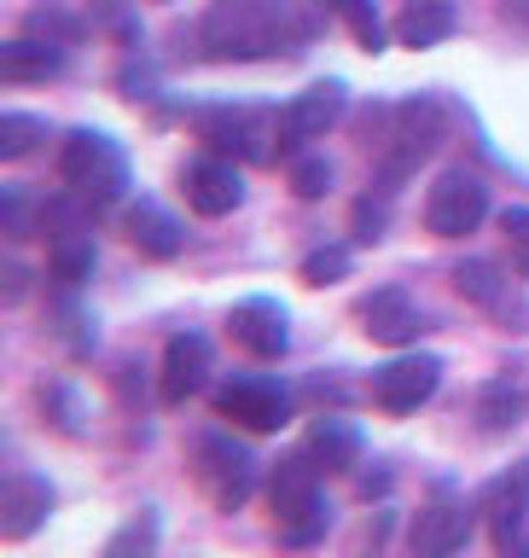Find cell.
<instances>
[{
    "label": "cell",
    "instance_id": "6da1fadb",
    "mask_svg": "<svg viewBox=\"0 0 529 558\" xmlns=\"http://www.w3.org/2000/svg\"><path fill=\"white\" fill-rule=\"evenodd\" d=\"M303 24H297L291 0H209L204 24H199V47L216 64H256L274 52H297L303 47Z\"/></svg>",
    "mask_w": 529,
    "mask_h": 558
},
{
    "label": "cell",
    "instance_id": "7a4b0ae2",
    "mask_svg": "<svg viewBox=\"0 0 529 558\" xmlns=\"http://www.w3.org/2000/svg\"><path fill=\"white\" fill-rule=\"evenodd\" d=\"M59 181L64 192H76V198L94 209H111L122 192H129V157L111 134L99 129H70L64 146H59Z\"/></svg>",
    "mask_w": 529,
    "mask_h": 558
},
{
    "label": "cell",
    "instance_id": "3957f363",
    "mask_svg": "<svg viewBox=\"0 0 529 558\" xmlns=\"http://www.w3.org/2000/svg\"><path fill=\"white\" fill-rule=\"evenodd\" d=\"M268 506H274V523H279V541H286V547H309V541L326 535L332 506L321 500V465L309 460V448L286 453V460L274 465Z\"/></svg>",
    "mask_w": 529,
    "mask_h": 558
},
{
    "label": "cell",
    "instance_id": "277c9868",
    "mask_svg": "<svg viewBox=\"0 0 529 558\" xmlns=\"http://www.w3.org/2000/svg\"><path fill=\"white\" fill-rule=\"evenodd\" d=\"M192 477H199V488L209 495L216 512H239V506L251 500L256 460H251V448H244V442H233V436L204 430L199 442H192Z\"/></svg>",
    "mask_w": 529,
    "mask_h": 558
},
{
    "label": "cell",
    "instance_id": "5b68a950",
    "mask_svg": "<svg viewBox=\"0 0 529 558\" xmlns=\"http://www.w3.org/2000/svg\"><path fill=\"white\" fill-rule=\"evenodd\" d=\"M436 140H443V105H436L431 94L396 105L390 134H384V192H396L401 181H408V174L419 169V157L436 151Z\"/></svg>",
    "mask_w": 529,
    "mask_h": 558
},
{
    "label": "cell",
    "instance_id": "8992f818",
    "mask_svg": "<svg viewBox=\"0 0 529 558\" xmlns=\"http://www.w3.org/2000/svg\"><path fill=\"white\" fill-rule=\"evenodd\" d=\"M192 134L204 140L209 151L221 157H244V163H262V157L274 151V117L251 111V105H204V111H192Z\"/></svg>",
    "mask_w": 529,
    "mask_h": 558
},
{
    "label": "cell",
    "instance_id": "52a82bcc",
    "mask_svg": "<svg viewBox=\"0 0 529 558\" xmlns=\"http://www.w3.org/2000/svg\"><path fill=\"white\" fill-rule=\"evenodd\" d=\"M489 216V186L471 169H443L425 192V227L436 239H466Z\"/></svg>",
    "mask_w": 529,
    "mask_h": 558
},
{
    "label": "cell",
    "instance_id": "ba28073f",
    "mask_svg": "<svg viewBox=\"0 0 529 558\" xmlns=\"http://www.w3.org/2000/svg\"><path fill=\"white\" fill-rule=\"evenodd\" d=\"M483 518H489V535H495V553L506 558L529 553V460L483 488Z\"/></svg>",
    "mask_w": 529,
    "mask_h": 558
},
{
    "label": "cell",
    "instance_id": "9c48e42d",
    "mask_svg": "<svg viewBox=\"0 0 529 558\" xmlns=\"http://www.w3.org/2000/svg\"><path fill=\"white\" fill-rule=\"evenodd\" d=\"M338 117H344V82H309L303 94H291L274 117L279 151H297V146H309V140H321Z\"/></svg>",
    "mask_w": 529,
    "mask_h": 558
},
{
    "label": "cell",
    "instance_id": "30bf717a",
    "mask_svg": "<svg viewBox=\"0 0 529 558\" xmlns=\"http://www.w3.org/2000/svg\"><path fill=\"white\" fill-rule=\"evenodd\" d=\"M216 418H233L244 430H279L291 418V396L274 378L244 373V378H227L216 390Z\"/></svg>",
    "mask_w": 529,
    "mask_h": 558
},
{
    "label": "cell",
    "instance_id": "8fae6325",
    "mask_svg": "<svg viewBox=\"0 0 529 558\" xmlns=\"http://www.w3.org/2000/svg\"><path fill=\"white\" fill-rule=\"evenodd\" d=\"M181 198L192 216H233L239 198H244V181H239V163L233 157H221V151H209V157H192V163L181 169Z\"/></svg>",
    "mask_w": 529,
    "mask_h": 558
},
{
    "label": "cell",
    "instance_id": "7c38bea8",
    "mask_svg": "<svg viewBox=\"0 0 529 558\" xmlns=\"http://www.w3.org/2000/svg\"><path fill=\"white\" fill-rule=\"evenodd\" d=\"M443 384V361L436 355H396L373 373V401L384 413H419Z\"/></svg>",
    "mask_w": 529,
    "mask_h": 558
},
{
    "label": "cell",
    "instance_id": "4fadbf2b",
    "mask_svg": "<svg viewBox=\"0 0 529 558\" xmlns=\"http://www.w3.org/2000/svg\"><path fill=\"white\" fill-rule=\"evenodd\" d=\"M227 338H233L244 355L256 361H279L291 343V326H286V308L274 296H244V303L227 308Z\"/></svg>",
    "mask_w": 529,
    "mask_h": 558
},
{
    "label": "cell",
    "instance_id": "5bb4252c",
    "mask_svg": "<svg viewBox=\"0 0 529 558\" xmlns=\"http://www.w3.org/2000/svg\"><path fill=\"white\" fill-rule=\"evenodd\" d=\"M356 320L373 343H390V349H408V343H419V331H425V314H419V303L401 286H378L373 296H361Z\"/></svg>",
    "mask_w": 529,
    "mask_h": 558
},
{
    "label": "cell",
    "instance_id": "9a60e30c",
    "mask_svg": "<svg viewBox=\"0 0 529 558\" xmlns=\"http://www.w3.org/2000/svg\"><path fill=\"white\" fill-rule=\"evenodd\" d=\"M209 384V338L199 331H175L164 343V373H157V390H164L169 408H181Z\"/></svg>",
    "mask_w": 529,
    "mask_h": 558
},
{
    "label": "cell",
    "instance_id": "2e32d148",
    "mask_svg": "<svg viewBox=\"0 0 529 558\" xmlns=\"http://www.w3.org/2000/svg\"><path fill=\"white\" fill-rule=\"evenodd\" d=\"M466 541H471V506L454 500V495H443L436 506H425V512L413 518V553H425V558H448V553H460Z\"/></svg>",
    "mask_w": 529,
    "mask_h": 558
},
{
    "label": "cell",
    "instance_id": "e0dca14e",
    "mask_svg": "<svg viewBox=\"0 0 529 558\" xmlns=\"http://www.w3.org/2000/svg\"><path fill=\"white\" fill-rule=\"evenodd\" d=\"M122 233H129V244H134L140 256H152V262L181 256V244H187L181 221H175L164 204H152V198H140V204L122 209Z\"/></svg>",
    "mask_w": 529,
    "mask_h": 558
},
{
    "label": "cell",
    "instance_id": "ac0fdd59",
    "mask_svg": "<svg viewBox=\"0 0 529 558\" xmlns=\"http://www.w3.org/2000/svg\"><path fill=\"white\" fill-rule=\"evenodd\" d=\"M47 512H52V488L41 477H29V471H12L7 488H0V535L24 541V535H35V523Z\"/></svg>",
    "mask_w": 529,
    "mask_h": 558
},
{
    "label": "cell",
    "instance_id": "d6986e66",
    "mask_svg": "<svg viewBox=\"0 0 529 558\" xmlns=\"http://www.w3.org/2000/svg\"><path fill=\"white\" fill-rule=\"evenodd\" d=\"M454 29H460L454 0H401V12H396V41L401 47H436V41H448Z\"/></svg>",
    "mask_w": 529,
    "mask_h": 558
},
{
    "label": "cell",
    "instance_id": "ffe728a7",
    "mask_svg": "<svg viewBox=\"0 0 529 558\" xmlns=\"http://www.w3.org/2000/svg\"><path fill=\"white\" fill-rule=\"evenodd\" d=\"M94 262H99V251H94L87 221L59 227V233L47 239V268H52V279H59V286H82V279H94Z\"/></svg>",
    "mask_w": 529,
    "mask_h": 558
},
{
    "label": "cell",
    "instance_id": "44dd1931",
    "mask_svg": "<svg viewBox=\"0 0 529 558\" xmlns=\"http://www.w3.org/2000/svg\"><path fill=\"white\" fill-rule=\"evenodd\" d=\"M303 448L321 471H356L361 465V430L349 418H314Z\"/></svg>",
    "mask_w": 529,
    "mask_h": 558
},
{
    "label": "cell",
    "instance_id": "7402d4cb",
    "mask_svg": "<svg viewBox=\"0 0 529 558\" xmlns=\"http://www.w3.org/2000/svg\"><path fill=\"white\" fill-rule=\"evenodd\" d=\"M64 70V47L59 41H35V35H24V41H7L0 47V82H47Z\"/></svg>",
    "mask_w": 529,
    "mask_h": 558
},
{
    "label": "cell",
    "instance_id": "603a6c76",
    "mask_svg": "<svg viewBox=\"0 0 529 558\" xmlns=\"http://www.w3.org/2000/svg\"><path fill=\"white\" fill-rule=\"evenodd\" d=\"M518 408H524V396L513 390V378H489V384H483L478 418H483V430H489V436L513 430V425H518Z\"/></svg>",
    "mask_w": 529,
    "mask_h": 558
},
{
    "label": "cell",
    "instance_id": "cb8c5ba5",
    "mask_svg": "<svg viewBox=\"0 0 529 558\" xmlns=\"http://www.w3.org/2000/svg\"><path fill=\"white\" fill-rule=\"evenodd\" d=\"M326 12L344 17V29L356 35V47H366V52L384 47V17H378L373 0H326Z\"/></svg>",
    "mask_w": 529,
    "mask_h": 558
},
{
    "label": "cell",
    "instance_id": "d4e9b609",
    "mask_svg": "<svg viewBox=\"0 0 529 558\" xmlns=\"http://www.w3.org/2000/svg\"><path fill=\"white\" fill-rule=\"evenodd\" d=\"M41 140H47V122H41V117H29V111H0V157H7V163L29 157Z\"/></svg>",
    "mask_w": 529,
    "mask_h": 558
},
{
    "label": "cell",
    "instance_id": "484cf974",
    "mask_svg": "<svg viewBox=\"0 0 529 558\" xmlns=\"http://www.w3.org/2000/svg\"><path fill=\"white\" fill-rule=\"evenodd\" d=\"M454 286H460V296H471V303H483V308L501 303V274H495V262H460V268H454Z\"/></svg>",
    "mask_w": 529,
    "mask_h": 558
},
{
    "label": "cell",
    "instance_id": "4316f807",
    "mask_svg": "<svg viewBox=\"0 0 529 558\" xmlns=\"http://www.w3.org/2000/svg\"><path fill=\"white\" fill-rule=\"evenodd\" d=\"M349 274V251L344 244H321V251L303 256V286H332V279Z\"/></svg>",
    "mask_w": 529,
    "mask_h": 558
},
{
    "label": "cell",
    "instance_id": "83f0119b",
    "mask_svg": "<svg viewBox=\"0 0 529 558\" xmlns=\"http://www.w3.org/2000/svg\"><path fill=\"white\" fill-rule=\"evenodd\" d=\"M157 547V518H134L129 530H117L111 541H105V558H129V553H152Z\"/></svg>",
    "mask_w": 529,
    "mask_h": 558
},
{
    "label": "cell",
    "instance_id": "f1b7e54d",
    "mask_svg": "<svg viewBox=\"0 0 529 558\" xmlns=\"http://www.w3.org/2000/svg\"><path fill=\"white\" fill-rule=\"evenodd\" d=\"M35 401H41V408H52V425H59L64 436H82V408H76V396H70L64 384H41V390H35Z\"/></svg>",
    "mask_w": 529,
    "mask_h": 558
},
{
    "label": "cell",
    "instance_id": "f546056e",
    "mask_svg": "<svg viewBox=\"0 0 529 558\" xmlns=\"http://www.w3.org/2000/svg\"><path fill=\"white\" fill-rule=\"evenodd\" d=\"M501 233H506V251H513V268L529 279V209L524 204L501 209Z\"/></svg>",
    "mask_w": 529,
    "mask_h": 558
},
{
    "label": "cell",
    "instance_id": "4dcf8cb0",
    "mask_svg": "<svg viewBox=\"0 0 529 558\" xmlns=\"http://www.w3.org/2000/svg\"><path fill=\"white\" fill-rule=\"evenodd\" d=\"M326 186H332V163H326V157H297V163H291V192H297V198H326Z\"/></svg>",
    "mask_w": 529,
    "mask_h": 558
},
{
    "label": "cell",
    "instance_id": "1f68e13d",
    "mask_svg": "<svg viewBox=\"0 0 529 558\" xmlns=\"http://www.w3.org/2000/svg\"><path fill=\"white\" fill-rule=\"evenodd\" d=\"M29 35H47V41L70 47L82 35V24H76V17H64V12H29Z\"/></svg>",
    "mask_w": 529,
    "mask_h": 558
},
{
    "label": "cell",
    "instance_id": "d6a6232c",
    "mask_svg": "<svg viewBox=\"0 0 529 558\" xmlns=\"http://www.w3.org/2000/svg\"><path fill=\"white\" fill-rule=\"evenodd\" d=\"M94 7L105 12V17H111V24L122 29V41H134V29H129V17H122V7H129V0H94Z\"/></svg>",
    "mask_w": 529,
    "mask_h": 558
},
{
    "label": "cell",
    "instance_id": "836d02e7",
    "mask_svg": "<svg viewBox=\"0 0 529 558\" xmlns=\"http://www.w3.org/2000/svg\"><path fill=\"white\" fill-rule=\"evenodd\" d=\"M356 216H361V239H378V227H384V209H373V204H361Z\"/></svg>",
    "mask_w": 529,
    "mask_h": 558
}]
</instances>
